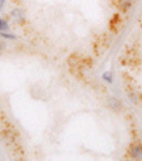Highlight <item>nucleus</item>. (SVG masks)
<instances>
[{"instance_id": "nucleus-1", "label": "nucleus", "mask_w": 142, "mask_h": 161, "mask_svg": "<svg viewBox=\"0 0 142 161\" xmlns=\"http://www.w3.org/2000/svg\"><path fill=\"white\" fill-rule=\"evenodd\" d=\"M128 155L135 161L142 160V144H134V146H131L129 150H128Z\"/></svg>"}, {"instance_id": "nucleus-3", "label": "nucleus", "mask_w": 142, "mask_h": 161, "mask_svg": "<svg viewBox=\"0 0 142 161\" xmlns=\"http://www.w3.org/2000/svg\"><path fill=\"white\" fill-rule=\"evenodd\" d=\"M7 27H9V25H7V21L4 20V19H2L0 20V31H6Z\"/></svg>"}, {"instance_id": "nucleus-2", "label": "nucleus", "mask_w": 142, "mask_h": 161, "mask_svg": "<svg viewBox=\"0 0 142 161\" xmlns=\"http://www.w3.org/2000/svg\"><path fill=\"white\" fill-rule=\"evenodd\" d=\"M107 104H108L109 108H111L112 111H115V113L122 111V108H124V104L118 100V98H115V97H108V100H107Z\"/></svg>"}, {"instance_id": "nucleus-6", "label": "nucleus", "mask_w": 142, "mask_h": 161, "mask_svg": "<svg viewBox=\"0 0 142 161\" xmlns=\"http://www.w3.org/2000/svg\"><path fill=\"white\" fill-rule=\"evenodd\" d=\"M4 2H6V0H0V12H2V9H3V6H4Z\"/></svg>"}, {"instance_id": "nucleus-5", "label": "nucleus", "mask_w": 142, "mask_h": 161, "mask_svg": "<svg viewBox=\"0 0 142 161\" xmlns=\"http://www.w3.org/2000/svg\"><path fill=\"white\" fill-rule=\"evenodd\" d=\"M0 36L4 37V39H10V40H14L16 39V36H13V34H10V33H6V31H3Z\"/></svg>"}, {"instance_id": "nucleus-4", "label": "nucleus", "mask_w": 142, "mask_h": 161, "mask_svg": "<svg viewBox=\"0 0 142 161\" xmlns=\"http://www.w3.org/2000/svg\"><path fill=\"white\" fill-rule=\"evenodd\" d=\"M103 79L108 83H112V73H104L103 74Z\"/></svg>"}, {"instance_id": "nucleus-7", "label": "nucleus", "mask_w": 142, "mask_h": 161, "mask_svg": "<svg viewBox=\"0 0 142 161\" xmlns=\"http://www.w3.org/2000/svg\"><path fill=\"white\" fill-rule=\"evenodd\" d=\"M2 49H3V44H2V43H0V52H2Z\"/></svg>"}]
</instances>
